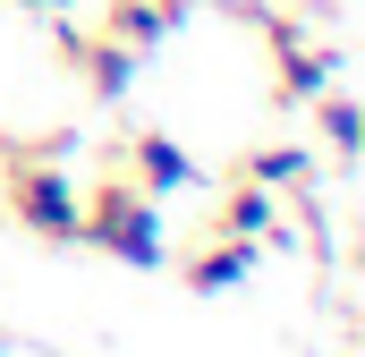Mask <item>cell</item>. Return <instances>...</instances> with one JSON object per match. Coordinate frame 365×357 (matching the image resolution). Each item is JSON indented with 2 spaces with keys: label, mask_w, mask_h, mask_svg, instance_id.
Wrapping results in <instances>:
<instances>
[{
  "label": "cell",
  "mask_w": 365,
  "mask_h": 357,
  "mask_svg": "<svg viewBox=\"0 0 365 357\" xmlns=\"http://www.w3.org/2000/svg\"><path fill=\"white\" fill-rule=\"evenodd\" d=\"M77 247H93V256H110V264H128V272H153L162 247H170V230H162V196H145L128 171L77 187Z\"/></svg>",
  "instance_id": "1"
},
{
  "label": "cell",
  "mask_w": 365,
  "mask_h": 357,
  "mask_svg": "<svg viewBox=\"0 0 365 357\" xmlns=\"http://www.w3.org/2000/svg\"><path fill=\"white\" fill-rule=\"evenodd\" d=\"M0 204H9V221H17L26 238H43V247H77V178L60 171V162L0 145Z\"/></svg>",
  "instance_id": "2"
},
{
  "label": "cell",
  "mask_w": 365,
  "mask_h": 357,
  "mask_svg": "<svg viewBox=\"0 0 365 357\" xmlns=\"http://www.w3.org/2000/svg\"><path fill=\"white\" fill-rule=\"evenodd\" d=\"M264 43H272V102H280V111H306L314 94L340 77V51L314 43L297 17H272V9H264Z\"/></svg>",
  "instance_id": "3"
},
{
  "label": "cell",
  "mask_w": 365,
  "mask_h": 357,
  "mask_svg": "<svg viewBox=\"0 0 365 357\" xmlns=\"http://www.w3.org/2000/svg\"><path fill=\"white\" fill-rule=\"evenodd\" d=\"M128 178H136L145 196H187V187H204V162L187 154L179 136H162V128H136V136H128Z\"/></svg>",
  "instance_id": "4"
},
{
  "label": "cell",
  "mask_w": 365,
  "mask_h": 357,
  "mask_svg": "<svg viewBox=\"0 0 365 357\" xmlns=\"http://www.w3.org/2000/svg\"><path fill=\"white\" fill-rule=\"evenodd\" d=\"M60 43H68V60H77V77H86L93 102H119V94L136 86V60H145L136 43H119V34H102V26H93V34H60Z\"/></svg>",
  "instance_id": "5"
},
{
  "label": "cell",
  "mask_w": 365,
  "mask_h": 357,
  "mask_svg": "<svg viewBox=\"0 0 365 357\" xmlns=\"http://www.w3.org/2000/svg\"><path fill=\"white\" fill-rule=\"evenodd\" d=\"M280 204H289V196H272V187H255V178H238V171H230L221 204H212V230H221V238H247V247H264V238L280 230Z\"/></svg>",
  "instance_id": "6"
},
{
  "label": "cell",
  "mask_w": 365,
  "mask_h": 357,
  "mask_svg": "<svg viewBox=\"0 0 365 357\" xmlns=\"http://www.w3.org/2000/svg\"><path fill=\"white\" fill-rule=\"evenodd\" d=\"M247 272H255V247H247V238H221V230H212V238H204V247L187 256V289H195V298H221V289H238Z\"/></svg>",
  "instance_id": "7"
},
{
  "label": "cell",
  "mask_w": 365,
  "mask_h": 357,
  "mask_svg": "<svg viewBox=\"0 0 365 357\" xmlns=\"http://www.w3.org/2000/svg\"><path fill=\"white\" fill-rule=\"evenodd\" d=\"M238 178H255V187H272V196H306V187H314V154H306V145H255V154L238 162Z\"/></svg>",
  "instance_id": "8"
},
{
  "label": "cell",
  "mask_w": 365,
  "mask_h": 357,
  "mask_svg": "<svg viewBox=\"0 0 365 357\" xmlns=\"http://www.w3.org/2000/svg\"><path fill=\"white\" fill-rule=\"evenodd\" d=\"M306 111L323 119V145H331V162H357V145H365V111H357V102H349L340 86H323Z\"/></svg>",
  "instance_id": "9"
},
{
  "label": "cell",
  "mask_w": 365,
  "mask_h": 357,
  "mask_svg": "<svg viewBox=\"0 0 365 357\" xmlns=\"http://www.w3.org/2000/svg\"><path fill=\"white\" fill-rule=\"evenodd\" d=\"M102 34H119V43H136V51H162V43L179 34V17H162V9H145V0H110Z\"/></svg>",
  "instance_id": "10"
},
{
  "label": "cell",
  "mask_w": 365,
  "mask_h": 357,
  "mask_svg": "<svg viewBox=\"0 0 365 357\" xmlns=\"http://www.w3.org/2000/svg\"><path fill=\"white\" fill-rule=\"evenodd\" d=\"M17 9H34V17H68L77 0H17Z\"/></svg>",
  "instance_id": "11"
},
{
  "label": "cell",
  "mask_w": 365,
  "mask_h": 357,
  "mask_svg": "<svg viewBox=\"0 0 365 357\" xmlns=\"http://www.w3.org/2000/svg\"><path fill=\"white\" fill-rule=\"evenodd\" d=\"M145 9H162V17H187V9H195V0H145Z\"/></svg>",
  "instance_id": "12"
},
{
  "label": "cell",
  "mask_w": 365,
  "mask_h": 357,
  "mask_svg": "<svg viewBox=\"0 0 365 357\" xmlns=\"http://www.w3.org/2000/svg\"><path fill=\"white\" fill-rule=\"evenodd\" d=\"M0 349H9V341H0Z\"/></svg>",
  "instance_id": "13"
}]
</instances>
